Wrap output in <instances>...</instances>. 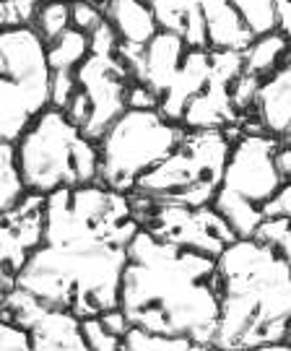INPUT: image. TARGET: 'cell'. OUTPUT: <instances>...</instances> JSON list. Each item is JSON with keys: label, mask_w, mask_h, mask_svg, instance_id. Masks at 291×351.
Here are the masks:
<instances>
[{"label": "cell", "mask_w": 291, "mask_h": 351, "mask_svg": "<svg viewBox=\"0 0 291 351\" xmlns=\"http://www.w3.org/2000/svg\"><path fill=\"white\" fill-rule=\"evenodd\" d=\"M140 224H104L45 203V239L16 274V287L42 304L76 317H99L120 307L127 245Z\"/></svg>", "instance_id": "6da1fadb"}, {"label": "cell", "mask_w": 291, "mask_h": 351, "mask_svg": "<svg viewBox=\"0 0 291 351\" xmlns=\"http://www.w3.org/2000/svg\"><path fill=\"white\" fill-rule=\"evenodd\" d=\"M120 310L143 330L214 343L221 315L216 258L164 242L140 226L127 245Z\"/></svg>", "instance_id": "7a4b0ae2"}, {"label": "cell", "mask_w": 291, "mask_h": 351, "mask_svg": "<svg viewBox=\"0 0 291 351\" xmlns=\"http://www.w3.org/2000/svg\"><path fill=\"white\" fill-rule=\"evenodd\" d=\"M221 315L214 346L244 351L286 339L291 323V268L273 247L237 239L216 258Z\"/></svg>", "instance_id": "3957f363"}, {"label": "cell", "mask_w": 291, "mask_h": 351, "mask_svg": "<svg viewBox=\"0 0 291 351\" xmlns=\"http://www.w3.org/2000/svg\"><path fill=\"white\" fill-rule=\"evenodd\" d=\"M16 156L26 193L50 195L99 182V146L55 107H47L16 141Z\"/></svg>", "instance_id": "277c9868"}, {"label": "cell", "mask_w": 291, "mask_h": 351, "mask_svg": "<svg viewBox=\"0 0 291 351\" xmlns=\"http://www.w3.org/2000/svg\"><path fill=\"white\" fill-rule=\"evenodd\" d=\"M231 138L227 130H188L177 149L138 180L133 193L153 203L203 208L221 188Z\"/></svg>", "instance_id": "5b68a950"}, {"label": "cell", "mask_w": 291, "mask_h": 351, "mask_svg": "<svg viewBox=\"0 0 291 351\" xmlns=\"http://www.w3.org/2000/svg\"><path fill=\"white\" fill-rule=\"evenodd\" d=\"M185 128L159 110H125L99 138V185L133 193L138 180L164 162L185 138Z\"/></svg>", "instance_id": "8992f818"}, {"label": "cell", "mask_w": 291, "mask_h": 351, "mask_svg": "<svg viewBox=\"0 0 291 351\" xmlns=\"http://www.w3.org/2000/svg\"><path fill=\"white\" fill-rule=\"evenodd\" d=\"M143 229H149L153 237L164 242L211 255V258H218L231 242H237V234L214 206L188 208V206H172V203H153V208L146 213Z\"/></svg>", "instance_id": "52a82bcc"}, {"label": "cell", "mask_w": 291, "mask_h": 351, "mask_svg": "<svg viewBox=\"0 0 291 351\" xmlns=\"http://www.w3.org/2000/svg\"><path fill=\"white\" fill-rule=\"evenodd\" d=\"M279 143L281 141L268 136L266 130H242L240 138L231 141L221 188L257 206L270 201L273 193L283 185L276 169Z\"/></svg>", "instance_id": "ba28073f"}, {"label": "cell", "mask_w": 291, "mask_h": 351, "mask_svg": "<svg viewBox=\"0 0 291 351\" xmlns=\"http://www.w3.org/2000/svg\"><path fill=\"white\" fill-rule=\"evenodd\" d=\"M78 88L91 99V120L84 128V136L94 143L110 130L114 120L127 110V88L133 75L117 55H89L76 71Z\"/></svg>", "instance_id": "9c48e42d"}, {"label": "cell", "mask_w": 291, "mask_h": 351, "mask_svg": "<svg viewBox=\"0 0 291 351\" xmlns=\"http://www.w3.org/2000/svg\"><path fill=\"white\" fill-rule=\"evenodd\" d=\"M3 307L16 326L29 330L34 351H91L81 330V317L42 304L24 289L16 287L3 294Z\"/></svg>", "instance_id": "30bf717a"}, {"label": "cell", "mask_w": 291, "mask_h": 351, "mask_svg": "<svg viewBox=\"0 0 291 351\" xmlns=\"http://www.w3.org/2000/svg\"><path fill=\"white\" fill-rule=\"evenodd\" d=\"M45 198L26 193L11 211L0 213V265L8 271H21L26 258L45 239Z\"/></svg>", "instance_id": "8fae6325"}, {"label": "cell", "mask_w": 291, "mask_h": 351, "mask_svg": "<svg viewBox=\"0 0 291 351\" xmlns=\"http://www.w3.org/2000/svg\"><path fill=\"white\" fill-rule=\"evenodd\" d=\"M50 75L0 78V141L16 143L50 107Z\"/></svg>", "instance_id": "7c38bea8"}, {"label": "cell", "mask_w": 291, "mask_h": 351, "mask_svg": "<svg viewBox=\"0 0 291 351\" xmlns=\"http://www.w3.org/2000/svg\"><path fill=\"white\" fill-rule=\"evenodd\" d=\"M255 120L268 136L283 141L291 133V58L260 81Z\"/></svg>", "instance_id": "4fadbf2b"}, {"label": "cell", "mask_w": 291, "mask_h": 351, "mask_svg": "<svg viewBox=\"0 0 291 351\" xmlns=\"http://www.w3.org/2000/svg\"><path fill=\"white\" fill-rule=\"evenodd\" d=\"M208 81H211V50H188L172 86L162 94L159 112L172 123H182L188 104L208 86Z\"/></svg>", "instance_id": "5bb4252c"}, {"label": "cell", "mask_w": 291, "mask_h": 351, "mask_svg": "<svg viewBox=\"0 0 291 351\" xmlns=\"http://www.w3.org/2000/svg\"><path fill=\"white\" fill-rule=\"evenodd\" d=\"M185 55H188V45L182 34L159 29V34L143 47V81L140 84H146L162 97L172 86Z\"/></svg>", "instance_id": "9a60e30c"}, {"label": "cell", "mask_w": 291, "mask_h": 351, "mask_svg": "<svg viewBox=\"0 0 291 351\" xmlns=\"http://www.w3.org/2000/svg\"><path fill=\"white\" fill-rule=\"evenodd\" d=\"M240 123L242 117L231 104L229 86L211 78L208 86L188 104L179 125L185 130H229V128H237Z\"/></svg>", "instance_id": "2e32d148"}, {"label": "cell", "mask_w": 291, "mask_h": 351, "mask_svg": "<svg viewBox=\"0 0 291 351\" xmlns=\"http://www.w3.org/2000/svg\"><path fill=\"white\" fill-rule=\"evenodd\" d=\"M208 29V50H237L250 47L255 34L247 29L244 19L231 0H198Z\"/></svg>", "instance_id": "e0dca14e"}, {"label": "cell", "mask_w": 291, "mask_h": 351, "mask_svg": "<svg viewBox=\"0 0 291 351\" xmlns=\"http://www.w3.org/2000/svg\"><path fill=\"white\" fill-rule=\"evenodd\" d=\"M101 11L123 45L146 47L159 34V21L146 0H104Z\"/></svg>", "instance_id": "ac0fdd59"}, {"label": "cell", "mask_w": 291, "mask_h": 351, "mask_svg": "<svg viewBox=\"0 0 291 351\" xmlns=\"http://www.w3.org/2000/svg\"><path fill=\"white\" fill-rule=\"evenodd\" d=\"M242 55H244V73L255 78H268L291 58V42L281 32H268L255 37Z\"/></svg>", "instance_id": "d6986e66"}, {"label": "cell", "mask_w": 291, "mask_h": 351, "mask_svg": "<svg viewBox=\"0 0 291 351\" xmlns=\"http://www.w3.org/2000/svg\"><path fill=\"white\" fill-rule=\"evenodd\" d=\"M214 206L216 211L221 213V219L231 226V232L237 234V239H253L255 232H257V226L263 224V206H257V203L247 201V198H242V195H234V193H229V190L218 188L214 198Z\"/></svg>", "instance_id": "ffe728a7"}, {"label": "cell", "mask_w": 291, "mask_h": 351, "mask_svg": "<svg viewBox=\"0 0 291 351\" xmlns=\"http://www.w3.org/2000/svg\"><path fill=\"white\" fill-rule=\"evenodd\" d=\"M91 55V42L86 32H78V29H68L63 37H58L52 45H47V63H50L52 73H76L78 65L84 63Z\"/></svg>", "instance_id": "44dd1931"}, {"label": "cell", "mask_w": 291, "mask_h": 351, "mask_svg": "<svg viewBox=\"0 0 291 351\" xmlns=\"http://www.w3.org/2000/svg\"><path fill=\"white\" fill-rule=\"evenodd\" d=\"M26 195V185L18 169L16 143L0 141V213L11 211Z\"/></svg>", "instance_id": "7402d4cb"}, {"label": "cell", "mask_w": 291, "mask_h": 351, "mask_svg": "<svg viewBox=\"0 0 291 351\" xmlns=\"http://www.w3.org/2000/svg\"><path fill=\"white\" fill-rule=\"evenodd\" d=\"M45 45H52L58 37H63L65 32L73 26L71 19V0H45L37 8L31 24Z\"/></svg>", "instance_id": "603a6c76"}, {"label": "cell", "mask_w": 291, "mask_h": 351, "mask_svg": "<svg viewBox=\"0 0 291 351\" xmlns=\"http://www.w3.org/2000/svg\"><path fill=\"white\" fill-rule=\"evenodd\" d=\"M192 341L182 336H164V333H151L143 328H130L123 336L120 351H190Z\"/></svg>", "instance_id": "cb8c5ba5"}, {"label": "cell", "mask_w": 291, "mask_h": 351, "mask_svg": "<svg viewBox=\"0 0 291 351\" xmlns=\"http://www.w3.org/2000/svg\"><path fill=\"white\" fill-rule=\"evenodd\" d=\"M255 37L276 32V0H231Z\"/></svg>", "instance_id": "d4e9b609"}, {"label": "cell", "mask_w": 291, "mask_h": 351, "mask_svg": "<svg viewBox=\"0 0 291 351\" xmlns=\"http://www.w3.org/2000/svg\"><path fill=\"white\" fill-rule=\"evenodd\" d=\"M146 3L151 5L153 16L159 21V29L177 32V34H182L185 16L195 5V0H146Z\"/></svg>", "instance_id": "484cf974"}, {"label": "cell", "mask_w": 291, "mask_h": 351, "mask_svg": "<svg viewBox=\"0 0 291 351\" xmlns=\"http://www.w3.org/2000/svg\"><path fill=\"white\" fill-rule=\"evenodd\" d=\"M260 81L263 78H255L250 73H242L231 86H229V94H231V104L240 117L253 110L255 112V101H257V91H260Z\"/></svg>", "instance_id": "4316f807"}, {"label": "cell", "mask_w": 291, "mask_h": 351, "mask_svg": "<svg viewBox=\"0 0 291 351\" xmlns=\"http://www.w3.org/2000/svg\"><path fill=\"white\" fill-rule=\"evenodd\" d=\"M81 330H84V339H86L91 351H120V346H123V339L110 333L99 317H84Z\"/></svg>", "instance_id": "83f0119b"}, {"label": "cell", "mask_w": 291, "mask_h": 351, "mask_svg": "<svg viewBox=\"0 0 291 351\" xmlns=\"http://www.w3.org/2000/svg\"><path fill=\"white\" fill-rule=\"evenodd\" d=\"M182 39L188 45V50H208V29H205V19L195 0L188 16H185V26H182Z\"/></svg>", "instance_id": "f1b7e54d"}, {"label": "cell", "mask_w": 291, "mask_h": 351, "mask_svg": "<svg viewBox=\"0 0 291 351\" xmlns=\"http://www.w3.org/2000/svg\"><path fill=\"white\" fill-rule=\"evenodd\" d=\"M71 19H73V29L91 34L104 21L101 3H94V0H71Z\"/></svg>", "instance_id": "f546056e"}, {"label": "cell", "mask_w": 291, "mask_h": 351, "mask_svg": "<svg viewBox=\"0 0 291 351\" xmlns=\"http://www.w3.org/2000/svg\"><path fill=\"white\" fill-rule=\"evenodd\" d=\"M76 91H78L76 73L60 71V73L50 75V107H55V110H65L68 101L73 99Z\"/></svg>", "instance_id": "4dcf8cb0"}, {"label": "cell", "mask_w": 291, "mask_h": 351, "mask_svg": "<svg viewBox=\"0 0 291 351\" xmlns=\"http://www.w3.org/2000/svg\"><path fill=\"white\" fill-rule=\"evenodd\" d=\"M0 351H34L29 330L13 320H0Z\"/></svg>", "instance_id": "1f68e13d"}, {"label": "cell", "mask_w": 291, "mask_h": 351, "mask_svg": "<svg viewBox=\"0 0 291 351\" xmlns=\"http://www.w3.org/2000/svg\"><path fill=\"white\" fill-rule=\"evenodd\" d=\"M89 42L91 55H117V47H120V39H117V34H114V29L110 26L107 19L91 32Z\"/></svg>", "instance_id": "d6a6232c"}, {"label": "cell", "mask_w": 291, "mask_h": 351, "mask_svg": "<svg viewBox=\"0 0 291 351\" xmlns=\"http://www.w3.org/2000/svg\"><path fill=\"white\" fill-rule=\"evenodd\" d=\"M162 104V97L151 91L146 84H138L133 81L130 88H127V110H159Z\"/></svg>", "instance_id": "836d02e7"}, {"label": "cell", "mask_w": 291, "mask_h": 351, "mask_svg": "<svg viewBox=\"0 0 291 351\" xmlns=\"http://www.w3.org/2000/svg\"><path fill=\"white\" fill-rule=\"evenodd\" d=\"M266 219H291V182H283L270 201L263 203Z\"/></svg>", "instance_id": "e575fe53"}, {"label": "cell", "mask_w": 291, "mask_h": 351, "mask_svg": "<svg viewBox=\"0 0 291 351\" xmlns=\"http://www.w3.org/2000/svg\"><path fill=\"white\" fill-rule=\"evenodd\" d=\"M63 112L68 114V120H71V123H73L76 128H81V133H84V128L89 125V120H91V99H89V94L78 88L76 94H73V99L68 101V107H65Z\"/></svg>", "instance_id": "d590c367"}, {"label": "cell", "mask_w": 291, "mask_h": 351, "mask_svg": "<svg viewBox=\"0 0 291 351\" xmlns=\"http://www.w3.org/2000/svg\"><path fill=\"white\" fill-rule=\"evenodd\" d=\"M289 221L291 219H263V224L257 226V232H255V239L276 250L283 234H286V229H289Z\"/></svg>", "instance_id": "8d00e7d4"}, {"label": "cell", "mask_w": 291, "mask_h": 351, "mask_svg": "<svg viewBox=\"0 0 291 351\" xmlns=\"http://www.w3.org/2000/svg\"><path fill=\"white\" fill-rule=\"evenodd\" d=\"M99 320L104 323V328L110 330V333H114V336H125L127 330L133 328V323L127 320V315L120 310V307H114V310H107V313H101L99 315Z\"/></svg>", "instance_id": "74e56055"}, {"label": "cell", "mask_w": 291, "mask_h": 351, "mask_svg": "<svg viewBox=\"0 0 291 351\" xmlns=\"http://www.w3.org/2000/svg\"><path fill=\"white\" fill-rule=\"evenodd\" d=\"M276 32L291 42V0H276Z\"/></svg>", "instance_id": "f35d334b"}, {"label": "cell", "mask_w": 291, "mask_h": 351, "mask_svg": "<svg viewBox=\"0 0 291 351\" xmlns=\"http://www.w3.org/2000/svg\"><path fill=\"white\" fill-rule=\"evenodd\" d=\"M276 169L283 182H291V143L281 141L276 149Z\"/></svg>", "instance_id": "ab89813d"}, {"label": "cell", "mask_w": 291, "mask_h": 351, "mask_svg": "<svg viewBox=\"0 0 291 351\" xmlns=\"http://www.w3.org/2000/svg\"><path fill=\"white\" fill-rule=\"evenodd\" d=\"M18 24H21V19H18V13H16L11 0H0V32Z\"/></svg>", "instance_id": "60d3db41"}, {"label": "cell", "mask_w": 291, "mask_h": 351, "mask_svg": "<svg viewBox=\"0 0 291 351\" xmlns=\"http://www.w3.org/2000/svg\"><path fill=\"white\" fill-rule=\"evenodd\" d=\"M276 252H279L281 258L286 261V265L291 268V221H289V229H286V234H283V239H281L279 247H276Z\"/></svg>", "instance_id": "b9f144b4"}, {"label": "cell", "mask_w": 291, "mask_h": 351, "mask_svg": "<svg viewBox=\"0 0 291 351\" xmlns=\"http://www.w3.org/2000/svg\"><path fill=\"white\" fill-rule=\"evenodd\" d=\"M244 351H291V346L286 341H279V343H263V346H253V349Z\"/></svg>", "instance_id": "7bdbcfd3"}, {"label": "cell", "mask_w": 291, "mask_h": 351, "mask_svg": "<svg viewBox=\"0 0 291 351\" xmlns=\"http://www.w3.org/2000/svg\"><path fill=\"white\" fill-rule=\"evenodd\" d=\"M283 341H286V343L291 346V323H289V328H286V339H283Z\"/></svg>", "instance_id": "ee69618b"}, {"label": "cell", "mask_w": 291, "mask_h": 351, "mask_svg": "<svg viewBox=\"0 0 291 351\" xmlns=\"http://www.w3.org/2000/svg\"><path fill=\"white\" fill-rule=\"evenodd\" d=\"M283 141H286V143H291V133H289V136H286V138H283Z\"/></svg>", "instance_id": "f6af8a7d"}, {"label": "cell", "mask_w": 291, "mask_h": 351, "mask_svg": "<svg viewBox=\"0 0 291 351\" xmlns=\"http://www.w3.org/2000/svg\"><path fill=\"white\" fill-rule=\"evenodd\" d=\"M94 3H104V0H94Z\"/></svg>", "instance_id": "bcb514c9"}]
</instances>
